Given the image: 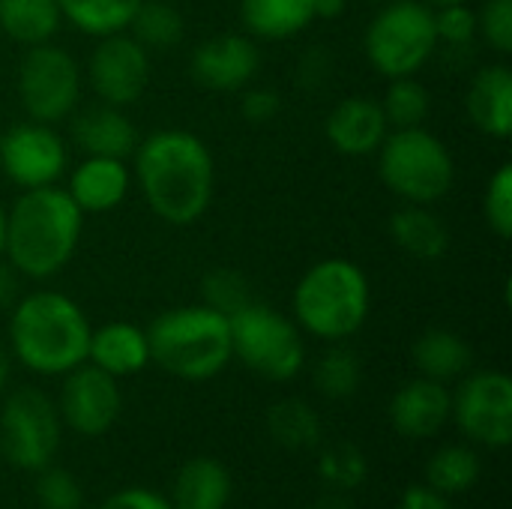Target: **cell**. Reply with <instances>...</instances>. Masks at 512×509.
Listing matches in <instances>:
<instances>
[{
	"label": "cell",
	"instance_id": "obj_1",
	"mask_svg": "<svg viewBox=\"0 0 512 509\" xmlns=\"http://www.w3.org/2000/svg\"><path fill=\"white\" fill-rule=\"evenodd\" d=\"M132 183L156 219L174 228L195 225L213 204L216 162L210 147L186 129H156L132 150Z\"/></svg>",
	"mask_w": 512,
	"mask_h": 509
},
{
	"label": "cell",
	"instance_id": "obj_2",
	"mask_svg": "<svg viewBox=\"0 0 512 509\" xmlns=\"http://www.w3.org/2000/svg\"><path fill=\"white\" fill-rule=\"evenodd\" d=\"M81 234L84 213L60 183L24 189L6 210L3 261L21 279L45 282L75 258Z\"/></svg>",
	"mask_w": 512,
	"mask_h": 509
},
{
	"label": "cell",
	"instance_id": "obj_3",
	"mask_svg": "<svg viewBox=\"0 0 512 509\" xmlns=\"http://www.w3.org/2000/svg\"><path fill=\"white\" fill-rule=\"evenodd\" d=\"M90 321L84 309L51 288L21 294L9 309V354L27 372L42 378H63L87 363Z\"/></svg>",
	"mask_w": 512,
	"mask_h": 509
},
{
	"label": "cell",
	"instance_id": "obj_4",
	"mask_svg": "<svg viewBox=\"0 0 512 509\" xmlns=\"http://www.w3.org/2000/svg\"><path fill=\"white\" fill-rule=\"evenodd\" d=\"M294 324L333 345L357 336L372 312V285L351 258H324L312 264L291 297Z\"/></svg>",
	"mask_w": 512,
	"mask_h": 509
},
{
	"label": "cell",
	"instance_id": "obj_5",
	"mask_svg": "<svg viewBox=\"0 0 512 509\" xmlns=\"http://www.w3.org/2000/svg\"><path fill=\"white\" fill-rule=\"evenodd\" d=\"M144 330L150 342V363L180 381H213L234 360L228 315L204 303L165 309Z\"/></svg>",
	"mask_w": 512,
	"mask_h": 509
},
{
	"label": "cell",
	"instance_id": "obj_6",
	"mask_svg": "<svg viewBox=\"0 0 512 509\" xmlns=\"http://www.w3.org/2000/svg\"><path fill=\"white\" fill-rule=\"evenodd\" d=\"M378 177L405 204H438L456 183L450 147L426 126L390 129L378 147Z\"/></svg>",
	"mask_w": 512,
	"mask_h": 509
},
{
	"label": "cell",
	"instance_id": "obj_7",
	"mask_svg": "<svg viewBox=\"0 0 512 509\" xmlns=\"http://www.w3.org/2000/svg\"><path fill=\"white\" fill-rule=\"evenodd\" d=\"M435 9L423 0H387L366 27L363 51L369 66L390 78L417 75L438 51Z\"/></svg>",
	"mask_w": 512,
	"mask_h": 509
},
{
	"label": "cell",
	"instance_id": "obj_8",
	"mask_svg": "<svg viewBox=\"0 0 512 509\" xmlns=\"http://www.w3.org/2000/svg\"><path fill=\"white\" fill-rule=\"evenodd\" d=\"M231 354L264 381L288 384L306 366L303 330L267 303H246L231 318Z\"/></svg>",
	"mask_w": 512,
	"mask_h": 509
},
{
	"label": "cell",
	"instance_id": "obj_9",
	"mask_svg": "<svg viewBox=\"0 0 512 509\" xmlns=\"http://www.w3.org/2000/svg\"><path fill=\"white\" fill-rule=\"evenodd\" d=\"M63 438V420L57 402L36 387H18L3 399L0 408V453L3 459L27 474H39L54 465Z\"/></svg>",
	"mask_w": 512,
	"mask_h": 509
},
{
	"label": "cell",
	"instance_id": "obj_10",
	"mask_svg": "<svg viewBox=\"0 0 512 509\" xmlns=\"http://www.w3.org/2000/svg\"><path fill=\"white\" fill-rule=\"evenodd\" d=\"M18 102L27 120L63 123L81 105V66L78 60L54 45H30L18 63Z\"/></svg>",
	"mask_w": 512,
	"mask_h": 509
},
{
	"label": "cell",
	"instance_id": "obj_11",
	"mask_svg": "<svg viewBox=\"0 0 512 509\" xmlns=\"http://www.w3.org/2000/svg\"><path fill=\"white\" fill-rule=\"evenodd\" d=\"M450 420L480 447L507 450L512 444V381L501 369H480L459 378Z\"/></svg>",
	"mask_w": 512,
	"mask_h": 509
},
{
	"label": "cell",
	"instance_id": "obj_12",
	"mask_svg": "<svg viewBox=\"0 0 512 509\" xmlns=\"http://www.w3.org/2000/svg\"><path fill=\"white\" fill-rule=\"evenodd\" d=\"M69 168L66 138L51 123L24 120L0 135V171L3 177L24 189L57 186Z\"/></svg>",
	"mask_w": 512,
	"mask_h": 509
},
{
	"label": "cell",
	"instance_id": "obj_13",
	"mask_svg": "<svg viewBox=\"0 0 512 509\" xmlns=\"http://www.w3.org/2000/svg\"><path fill=\"white\" fill-rule=\"evenodd\" d=\"M87 81L99 102L129 108L147 93L150 51L129 30L99 36L87 60Z\"/></svg>",
	"mask_w": 512,
	"mask_h": 509
},
{
	"label": "cell",
	"instance_id": "obj_14",
	"mask_svg": "<svg viewBox=\"0 0 512 509\" xmlns=\"http://www.w3.org/2000/svg\"><path fill=\"white\" fill-rule=\"evenodd\" d=\"M123 411V396L117 378L96 369L93 363H81L63 375L57 414L66 429L81 438H102L114 429Z\"/></svg>",
	"mask_w": 512,
	"mask_h": 509
},
{
	"label": "cell",
	"instance_id": "obj_15",
	"mask_svg": "<svg viewBox=\"0 0 512 509\" xmlns=\"http://www.w3.org/2000/svg\"><path fill=\"white\" fill-rule=\"evenodd\" d=\"M258 69L261 51L246 33H216L195 45L189 57L192 81L213 93H240L255 81Z\"/></svg>",
	"mask_w": 512,
	"mask_h": 509
},
{
	"label": "cell",
	"instance_id": "obj_16",
	"mask_svg": "<svg viewBox=\"0 0 512 509\" xmlns=\"http://www.w3.org/2000/svg\"><path fill=\"white\" fill-rule=\"evenodd\" d=\"M450 411H453L450 387L417 375L393 393L387 417H390V426L402 438L429 441V438L441 435V429L450 423Z\"/></svg>",
	"mask_w": 512,
	"mask_h": 509
},
{
	"label": "cell",
	"instance_id": "obj_17",
	"mask_svg": "<svg viewBox=\"0 0 512 509\" xmlns=\"http://www.w3.org/2000/svg\"><path fill=\"white\" fill-rule=\"evenodd\" d=\"M387 132L390 123L384 117V108L372 96H345L330 108L324 120V135L330 147L348 159L375 156Z\"/></svg>",
	"mask_w": 512,
	"mask_h": 509
},
{
	"label": "cell",
	"instance_id": "obj_18",
	"mask_svg": "<svg viewBox=\"0 0 512 509\" xmlns=\"http://www.w3.org/2000/svg\"><path fill=\"white\" fill-rule=\"evenodd\" d=\"M132 189V168L126 159L114 156H84L66 180L69 198L78 210L87 213H108L126 201Z\"/></svg>",
	"mask_w": 512,
	"mask_h": 509
},
{
	"label": "cell",
	"instance_id": "obj_19",
	"mask_svg": "<svg viewBox=\"0 0 512 509\" xmlns=\"http://www.w3.org/2000/svg\"><path fill=\"white\" fill-rule=\"evenodd\" d=\"M69 135L72 144L84 150V156L129 159L138 144V132L126 117V108H114L105 102L75 111L69 117Z\"/></svg>",
	"mask_w": 512,
	"mask_h": 509
},
{
	"label": "cell",
	"instance_id": "obj_20",
	"mask_svg": "<svg viewBox=\"0 0 512 509\" xmlns=\"http://www.w3.org/2000/svg\"><path fill=\"white\" fill-rule=\"evenodd\" d=\"M465 111L471 123L495 138L507 141L512 135V69L507 63H489L474 72L468 93H465Z\"/></svg>",
	"mask_w": 512,
	"mask_h": 509
},
{
	"label": "cell",
	"instance_id": "obj_21",
	"mask_svg": "<svg viewBox=\"0 0 512 509\" xmlns=\"http://www.w3.org/2000/svg\"><path fill=\"white\" fill-rule=\"evenodd\" d=\"M87 363L108 372L111 378H129L150 366V342L147 330L129 321H111L90 330Z\"/></svg>",
	"mask_w": 512,
	"mask_h": 509
},
{
	"label": "cell",
	"instance_id": "obj_22",
	"mask_svg": "<svg viewBox=\"0 0 512 509\" xmlns=\"http://www.w3.org/2000/svg\"><path fill=\"white\" fill-rule=\"evenodd\" d=\"M234 495V480L225 462L210 456L189 459L171 486V504L174 509H225Z\"/></svg>",
	"mask_w": 512,
	"mask_h": 509
},
{
	"label": "cell",
	"instance_id": "obj_23",
	"mask_svg": "<svg viewBox=\"0 0 512 509\" xmlns=\"http://www.w3.org/2000/svg\"><path fill=\"white\" fill-rule=\"evenodd\" d=\"M390 237L417 261H438L450 249V228L426 204H402L390 216Z\"/></svg>",
	"mask_w": 512,
	"mask_h": 509
},
{
	"label": "cell",
	"instance_id": "obj_24",
	"mask_svg": "<svg viewBox=\"0 0 512 509\" xmlns=\"http://www.w3.org/2000/svg\"><path fill=\"white\" fill-rule=\"evenodd\" d=\"M315 21V0H240V24L246 36L282 42L303 33Z\"/></svg>",
	"mask_w": 512,
	"mask_h": 509
},
{
	"label": "cell",
	"instance_id": "obj_25",
	"mask_svg": "<svg viewBox=\"0 0 512 509\" xmlns=\"http://www.w3.org/2000/svg\"><path fill=\"white\" fill-rule=\"evenodd\" d=\"M411 360H414V366H417V372L423 378L450 384V381H459L462 375L471 372L474 351L456 330L432 327L414 342Z\"/></svg>",
	"mask_w": 512,
	"mask_h": 509
},
{
	"label": "cell",
	"instance_id": "obj_26",
	"mask_svg": "<svg viewBox=\"0 0 512 509\" xmlns=\"http://www.w3.org/2000/svg\"><path fill=\"white\" fill-rule=\"evenodd\" d=\"M60 24L57 0H0V33L24 48L51 42Z\"/></svg>",
	"mask_w": 512,
	"mask_h": 509
},
{
	"label": "cell",
	"instance_id": "obj_27",
	"mask_svg": "<svg viewBox=\"0 0 512 509\" xmlns=\"http://www.w3.org/2000/svg\"><path fill=\"white\" fill-rule=\"evenodd\" d=\"M267 432L270 438L291 453L315 450L324 438V426L318 411L303 399H282L267 411Z\"/></svg>",
	"mask_w": 512,
	"mask_h": 509
},
{
	"label": "cell",
	"instance_id": "obj_28",
	"mask_svg": "<svg viewBox=\"0 0 512 509\" xmlns=\"http://www.w3.org/2000/svg\"><path fill=\"white\" fill-rule=\"evenodd\" d=\"M480 471H483L480 456L471 447L447 444V447L435 450L432 459L426 462V486L444 498H456L477 486Z\"/></svg>",
	"mask_w": 512,
	"mask_h": 509
},
{
	"label": "cell",
	"instance_id": "obj_29",
	"mask_svg": "<svg viewBox=\"0 0 512 509\" xmlns=\"http://www.w3.org/2000/svg\"><path fill=\"white\" fill-rule=\"evenodd\" d=\"M63 21L87 36H108L129 27L141 0H57Z\"/></svg>",
	"mask_w": 512,
	"mask_h": 509
},
{
	"label": "cell",
	"instance_id": "obj_30",
	"mask_svg": "<svg viewBox=\"0 0 512 509\" xmlns=\"http://www.w3.org/2000/svg\"><path fill=\"white\" fill-rule=\"evenodd\" d=\"M312 384L324 399L345 402V399L357 396V390L363 384V363L351 348H345L342 342H333L318 357V363L312 369Z\"/></svg>",
	"mask_w": 512,
	"mask_h": 509
},
{
	"label": "cell",
	"instance_id": "obj_31",
	"mask_svg": "<svg viewBox=\"0 0 512 509\" xmlns=\"http://www.w3.org/2000/svg\"><path fill=\"white\" fill-rule=\"evenodd\" d=\"M147 51H168L174 48L183 33H186V21L180 15L177 6H171L168 0H141V6L135 9L129 27H126Z\"/></svg>",
	"mask_w": 512,
	"mask_h": 509
},
{
	"label": "cell",
	"instance_id": "obj_32",
	"mask_svg": "<svg viewBox=\"0 0 512 509\" xmlns=\"http://www.w3.org/2000/svg\"><path fill=\"white\" fill-rule=\"evenodd\" d=\"M384 108V117L390 123V129H411V126H423L429 111H432V96L423 87V81H417V75L408 78H390L384 96L378 99Z\"/></svg>",
	"mask_w": 512,
	"mask_h": 509
},
{
	"label": "cell",
	"instance_id": "obj_33",
	"mask_svg": "<svg viewBox=\"0 0 512 509\" xmlns=\"http://www.w3.org/2000/svg\"><path fill=\"white\" fill-rule=\"evenodd\" d=\"M318 477L327 483V489L345 495V492H354L366 483L369 477V459L366 453L351 444V441H339V444H330L321 450L318 456Z\"/></svg>",
	"mask_w": 512,
	"mask_h": 509
},
{
	"label": "cell",
	"instance_id": "obj_34",
	"mask_svg": "<svg viewBox=\"0 0 512 509\" xmlns=\"http://www.w3.org/2000/svg\"><path fill=\"white\" fill-rule=\"evenodd\" d=\"M201 303L222 312V315H234L237 309H243L246 303H252V285L249 279L234 270V267H216L201 279Z\"/></svg>",
	"mask_w": 512,
	"mask_h": 509
},
{
	"label": "cell",
	"instance_id": "obj_35",
	"mask_svg": "<svg viewBox=\"0 0 512 509\" xmlns=\"http://www.w3.org/2000/svg\"><path fill=\"white\" fill-rule=\"evenodd\" d=\"M483 216L498 240L512 237V165L504 162L486 183L483 192Z\"/></svg>",
	"mask_w": 512,
	"mask_h": 509
},
{
	"label": "cell",
	"instance_id": "obj_36",
	"mask_svg": "<svg viewBox=\"0 0 512 509\" xmlns=\"http://www.w3.org/2000/svg\"><path fill=\"white\" fill-rule=\"evenodd\" d=\"M36 501L42 509H81L84 507V489L72 471L48 465L39 471Z\"/></svg>",
	"mask_w": 512,
	"mask_h": 509
},
{
	"label": "cell",
	"instance_id": "obj_37",
	"mask_svg": "<svg viewBox=\"0 0 512 509\" xmlns=\"http://www.w3.org/2000/svg\"><path fill=\"white\" fill-rule=\"evenodd\" d=\"M477 39L495 54H512V0H486L477 9Z\"/></svg>",
	"mask_w": 512,
	"mask_h": 509
},
{
	"label": "cell",
	"instance_id": "obj_38",
	"mask_svg": "<svg viewBox=\"0 0 512 509\" xmlns=\"http://www.w3.org/2000/svg\"><path fill=\"white\" fill-rule=\"evenodd\" d=\"M438 42L450 48H471L477 42V9L468 3H450L435 9Z\"/></svg>",
	"mask_w": 512,
	"mask_h": 509
},
{
	"label": "cell",
	"instance_id": "obj_39",
	"mask_svg": "<svg viewBox=\"0 0 512 509\" xmlns=\"http://www.w3.org/2000/svg\"><path fill=\"white\" fill-rule=\"evenodd\" d=\"M282 111V99L270 87H243L240 90V117L249 123H270Z\"/></svg>",
	"mask_w": 512,
	"mask_h": 509
},
{
	"label": "cell",
	"instance_id": "obj_40",
	"mask_svg": "<svg viewBox=\"0 0 512 509\" xmlns=\"http://www.w3.org/2000/svg\"><path fill=\"white\" fill-rule=\"evenodd\" d=\"M96 509H174V504H171L165 495L153 492V489L126 486V489L111 492Z\"/></svg>",
	"mask_w": 512,
	"mask_h": 509
},
{
	"label": "cell",
	"instance_id": "obj_41",
	"mask_svg": "<svg viewBox=\"0 0 512 509\" xmlns=\"http://www.w3.org/2000/svg\"><path fill=\"white\" fill-rule=\"evenodd\" d=\"M396 509H453L450 507V498L438 495L435 489L429 486H408L405 495L399 498V507Z\"/></svg>",
	"mask_w": 512,
	"mask_h": 509
},
{
	"label": "cell",
	"instance_id": "obj_42",
	"mask_svg": "<svg viewBox=\"0 0 512 509\" xmlns=\"http://www.w3.org/2000/svg\"><path fill=\"white\" fill-rule=\"evenodd\" d=\"M21 297V276L0 258V309H12Z\"/></svg>",
	"mask_w": 512,
	"mask_h": 509
},
{
	"label": "cell",
	"instance_id": "obj_43",
	"mask_svg": "<svg viewBox=\"0 0 512 509\" xmlns=\"http://www.w3.org/2000/svg\"><path fill=\"white\" fill-rule=\"evenodd\" d=\"M345 9H348V0H315V18H321V21L342 18Z\"/></svg>",
	"mask_w": 512,
	"mask_h": 509
},
{
	"label": "cell",
	"instance_id": "obj_44",
	"mask_svg": "<svg viewBox=\"0 0 512 509\" xmlns=\"http://www.w3.org/2000/svg\"><path fill=\"white\" fill-rule=\"evenodd\" d=\"M309 509H354L351 507V501H345V495H327V498H321V501H315Z\"/></svg>",
	"mask_w": 512,
	"mask_h": 509
},
{
	"label": "cell",
	"instance_id": "obj_45",
	"mask_svg": "<svg viewBox=\"0 0 512 509\" xmlns=\"http://www.w3.org/2000/svg\"><path fill=\"white\" fill-rule=\"evenodd\" d=\"M9 375H12V354H9V348L0 345V393L9 387Z\"/></svg>",
	"mask_w": 512,
	"mask_h": 509
},
{
	"label": "cell",
	"instance_id": "obj_46",
	"mask_svg": "<svg viewBox=\"0 0 512 509\" xmlns=\"http://www.w3.org/2000/svg\"><path fill=\"white\" fill-rule=\"evenodd\" d=\"M3 240H6V207L0 204V258H3Z\"/></svg>",
	"mask_w": 512,
	"mask_h": 509
},
{
	"label": "cell",
	"instance_id": "obj_47",
	"mask_svg": "<svg viewBox=\"0 0 512 509\" xmlns=\"http://www.w3.org/2000/svg\"><path fill=\"white\" fill-rule=\"evenodd\" d=\"M432 9H438V6H450V3H468V0H426Z\"/></svg>",
	"mask_w": 512,
	"mask_h": 509
},
{
	"label": "cell",
	"instance_id": "obj_48",
	"mask_svg": "<svg viewBox=\"0 0 512 509\" xmlns=\"http://www.w3.org/2000/svg\"><path fill=\"white\" fill-rule=\"evenodd\" d=\"M369 3H375V6H381V3H387V0H369Z\"/></svg>",
	"mask_w": 512,
	"mask_h": 509
}]
</instances>
